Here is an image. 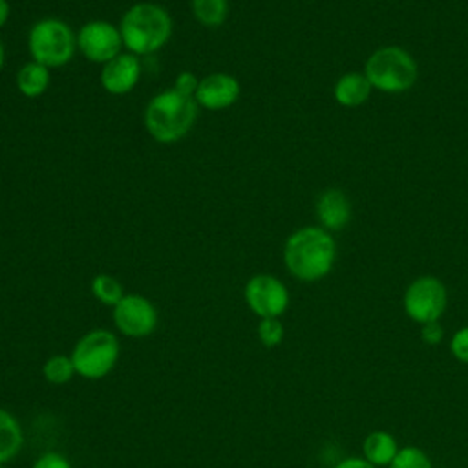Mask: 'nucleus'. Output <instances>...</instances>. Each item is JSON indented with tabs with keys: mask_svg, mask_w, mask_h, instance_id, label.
Returning a JSON list of instances; mask_svg holds the SVG:
<instances>
[{
	"mask_svg": "<svg viewBox=\"0 0 468 468\" xmlns=\"http://www.w3.org/2000/svg\"><path fill=\"white\" fill-rule=\"evenodd\" d=\"M442 336H444V329H442V325L439 322H428V324L420 325V338H422V342H426L430 346H435V344H439L442 340Z\"/></svg>",
	"mask_w": 468,
	"mask_h": 468,
	"instance_id": "nucleus-26",
	"label": "nucleus"
},
{
	"mask_svg": "<svg viewBox=\"0 0 468 468\" xmlns=\"http://www.w3.org/2000/svg\"><path fill=\"white\" fill-rule=\"evenodd\" d=\"M371 84L367 80V77L360 71H349V73H344L336 82H335V88H333V95H335V101L340 104V106H346V108H356L360 104H364L369 95H371Z\"/></svg>",
	"mask_w": 468,
	"mask_h": 468,
	"instance_id": "nucleus-14",
	"label": "nucleus"
},
{
	"mask_svg": "<svg viewBox=\"0 0 468 468\" xmlns=\"http://www.w3.org/2000/svg\"><path fill=\"white\" fill-rule=\"evenodd\" d=\"M197 102L174 88L155 93L144 108V128L148 135L163 144L181 141L197 119Z\"/></svg>",
	"mask_w": 468,
	"mask_h": 468,
	"instance_id": "nucleus-3",
	"label": "nucleus"
},
{
	"mask_svg": "<svg viewBox=\"0 0 468 468\" xmlns=\"http://www.w3.org/2000/svg\"><path fill=\"white\" fill-rule=\"evenodd\" d=\"M336 261V241L320 225L296 229L283 245V263L291 276L300 282L325 278Z\"/></svg>",
	"mask_w": 468,
	"mask_h": 468,
	"instance_id": "nucleus-1",
	"label": "nucleus"
},
{
	"mask_svg": "<svg viewBox=\"0 0 468 468\" xmlns=\"http://www.w3.org/2000/svg\"><path fill=\"white\" fill-rule=\"evenodd\" d=\"M364 75L373 90L402 93L417 82L419 66L408 49L400 46H382L367 57Z\"/></svg>",
	"mask_w": 468,
	"mask_h": 468,
	"instance_id": "nucleus-4",
	"label": "nucleus"
},
{
	"mask_svg": "<svg viewBox=\"0 0 468 468\" xmlns=\"http://www.w3.org/2000/svg\"><path fill=\"white\" fill-rule=\"evenodd\" d=\"M141 79V60L130 51L119 53L115 58L108 60L101 68V86L110 95L130 93Z\"/></svg>",
	"mask_w": 468,
	"mask_h": 468,
	"instance_id": "nucleus-12",
	"label": "nucleus"
},
{
	"mask_svg": "<svg viewBox=\"0 0 468 468\" xmlns=\"http://www.w3.org/2000/svg\"><path fill=\"white\" fill-rule=\"evenodd\" d=\"M15 84L24 97L38 99L48 91L51 84V69L35 60H29L16 71Z\"/></svg>",
	"mask_w": 468,
	"mask_h": 468,
	"instance_id": "nucleus-15",
	"label": "nucleus"
},
{
	"mask_svg": "<svg viewBox=\"0 0 468 468\" xmlns=\"http://www.w3.org/2000/svg\"><path fill=\"white\" fill-rule=\"evenodd\" d=\"M27 51L31 60L49 69L62 68L77 53V33L60 18H40L29 27Z\"/></svg>",
	"mask_w": 468,
	"mask_h": 468,
	"instance_id": "nucleus-5",
	"label": "nucleus"
},
{
	"mask_svg": "<svg viewBox=\"0 0 468 468\" xmlns=\"http://www.w3.org/2000/svg\"><path fill=\"white\" fill-rule=\"evenodd\" d=\"M399 452V444L395 435L384 430H375L366 435L362 442V457L373 466H389Z\"/></svg>",
	"mask_w": 468,
	"mask_h": 468,
	"instance_id": "nucleus-16",
	"label": "nucleus"
},
{
	"mask_svg": "<svg viewBox=\"0 0 468 468\" xmlns=\"http://www.w3.org/2000/svg\"><path fill=\"white\" fill-rule=\"evenodd\" d=\"M314 212L320 227L329 232L342 230L351 221V201L344 190L327 188L316 197Z\"/></svg>",
	"mask_w": 468,
	"mask_h": 468,
	"instance_id": "nucleus-13",
	"label": "nucleus"
},
{
	"mask_svg": "<svg viewBox=\"0 0 468 468\" xmlns=\"http://www.w3.org/2000/svg\"><path fill=\"white\" fill-rule=\"evenodd\" d=\"M71 362L79 377L86 380L104 378L113 371L121 356V344L110 329H91L84 333L73 346Z\"/></svg>",
	"mask_w": 468,
	"mask_h": 468,
	"instance_id": "nucleus-6",
	"label": "nucleus"
},
{
	"mask_svg": "<svg viewBox=\"0 0 468 468\" xmlns=\"http://www.w3.org/2000/svg\"><path fill=\"white\" fill-rule=\"evenodd\" d=\"M77 51H80L86 60L101 66L115 58L124 51L119 26L102 18L84 22L77 31Z\"/></svg>",
	"mask_w": 468,
	"mask_h": 468,
	"instance_id": "nucleus-9",
	"label": "nucleus"
},
{
	"mask_svg": "<svg viewBox=\"0 0 468 468\" xmlns=\"http://www.w3.org/2000/svg\"><path fill=\"white\" fill-rule=\"evenodd\" d=\"M112 318L117 331L128 338L150 336L159 322L155 305L137 292H126L122 300L112 307Z\"/></svg>",
	"mask_w": 468,
	"mask_h": 468,
	"instance_id": "nucleus-10",
	"label": "nucleus"
},
{
	"mask_svg": "<svg viewBox=\"0 0 468 468\" xmlns=\"http://www.w3.org/2000/svg\"><path fill=\"white\" fill-rule=\"evenodd\" d=\"M24 446V430L18 419L0 406V464L13 461Z\"/></svg>",
	"mask_w": 468,
	"mask_h": 468,
	"instance_id": "nucleus-17",
	"label": "nucleus"
},
{
	"mask_svg": "<svg viewBox=\"0 0 468 468\" xmlns=\"http://www.w3.org/2000/svg\"><path fill=\"white\" fill-rule=\"evenodd\" d=\"M194 18L205 27H219L229 16V0H190Z\"/></svg>",
	"mask_w": 468,
	"mask_h": 468,
	"instance_id": "nucleus-18",
	"label": "nucleus"
},
{
	"mask_svg": "<svg viewBox=\"0 0 468 468\" xmlns=\"http://www.w3.org/2000/svg\"><path fill=\"white\" fill-rule=\"evenodd\" d=\"M0 468H5V466H4V464H0Z\"/></svg>",
	"mask_w": 468,
	"mask_h": 468,
	"instance_id": "nucleus-30",
	"label": "nucleus"
},
{
	"mask_svg": "<svg viewBox=\"0 0 468 468\" xmlns=\"http://www.w3.org/2000/svg\"><path fill=\"white\" fill-rule=\"evenodd\" d=\"M256 335L265 347H276L285 336V327L280 318H260Z\"/></svg>",
	"mask_w": 468,
	"mask_h": 468,
	"instance_id": "nucleus-22",
	"label": "nucleus"
},
{
	"mask_svg": "<svg viewBox=\"0 0 468 468\" xmlns=\"http://www.w3.org/2000/svg\"><path fill=\"white\" fill-rule=\"evenodd\" d=\"M31 468H71V463L58 452H46L35 459Z\"/></svg>",
	"mask_w": 468,
	"mask_h": 468,
	"instance_id": "nucleus-25",
	"label": "nucleus"
},
{
	"mask_svg": "<svg viewBox=\"0 0 468 468\" xmlns=\"http://www.w3.org/2000/svg\"><path fill=\"white\" fill-rule=\"evenodd\" d=\"M388 468H433L428 453L419 446L399 448L395 459Z\"/></svg>",
	"mask_w": 468,
	"mask_h": 468,
	"instance_id": "nucleus-21",
	"label": "nucleus"
},
{
	"mask_svg": "<svg viewBox=\"0 0 468 468\" xmlns=\"http://www.w3.org/2000/svg\"><path fill=\"white\" fill-rule=\"evenodd\" d=\"M450 351L455 360L468 364V325L453 333L450 340Z\"/></svg>",
	"mask_w": 468,
	"mask_h": 468,
	"instance_id": "nucleus-23",
	"label": "nucleus"
},
{
	"mask_svg": "<svg viewBox=\"0 0 468 468\" xmlns=\"http://www.w3.org/2000/svg\"><path fill=\"white\" fill-rule=\"evenodd\" d=\"M119 31L124 49L137 57H144L159 51L170 40L174 22L163 5L137 2L122 13Z\"/></svg>",
	"mask_w": 468,
	"mask_h": 468,
	"instance_id": "nucleus-2",
	"label": "nucleus"
},
{
	"mask_svg": "<svg viewBox=\"0 0 468 468\" xmlns=\"http://www.w3.org/2000/svg\"><path fill=\"white\" fill-rule=\"evenodd\" d=\"M241 95L239 80L225 71L208 73L199 79L194 101L199 108L219 112L230 108Z\"/></svg>",
	"mask_w": 468,
	"mask_h": 468,
	"instance_id": "nucleus-11",
	"label": "nucleus"
},
{
	"mask_svg": "<svg viewBox=\"0 0 468 468\" xmlns=\"http://www.w3.org/2000/svg\"><path fill=\"white\" fill-rule=\"evenodd\" d=\"M243 300L258 318H280L291 302L287 285L274 274L260 272L247 280Z\"/></svg>",
	"mask_w": 468,
	"mask_h": 468,
	"instance_id": "nucleus-8",
	"label": "nucleus"
},
{
	"mask_svg": "<svg viewBox=\"0 0 468 468\" xmlns=\"http://www.w3.org/2000/svg\"><path fill=\"white\" fill-rule=\"evenodd\" d=\"M197 84H199V79L196 73L192 71H179L176 75V80H174V90L183 93V95H188V97H194L196 95V90H197Z\"/></svg>",
	"mask_w": 468,
	"mask_h": 468,
	"instance_id": "nucleus-24",
	"label": "nucleus"
},
{
	"mask_svg": "<svg viewBox=\"0 0 468 468\" xmlns=\"http://www.w3.org/2000/svg\"><path fill=\"white\" fill-rule=\"evenodd\" d=\"M90 289H91L93 298L106 307H115L126 294L122 283L115 276L106 274V272L95 274L90 283Z\"/></svg>",
	"mask_w": 468,
	"mask_h": 468,
	"instance_id": "nucleus-19",
	"label": "nucleus"
},
{
	"mask_svg": "<svg viewBox=\"0 0 468 468\" xmlns=\"http://www.w3.org/2000/svg\"><path fill=\"white\" fill-rule=\"evenodd\" d=\"M402 307L404 313L419 325L439 322L448 307L446 285L437 276H419L406 287Z\"/></svg>",
	"mask_w": 468,
	"mask_h": 468,
	"instance_id": "nucleus-7",
	"label": "nucleus"
},
{
	"mask_svg": "<svg viewBox=\"0 0 468 468\" xmlns=\"http://www.w3.org/2000/svg\"><path fill=\"white\" fill-rule=\"evenodd\" d=\"M4 64H5V48H4V42L0 40V71H2Z\"/></svg>",
	"mask_w": 468,
	"mask_h": 468,
	"instance_id": "nucleus-29",
	"label": "nucleus"
},
{
	"mask_svg": "<svg viewBox=\"0 0 468 468\" xmlns=\"http://www.w3.org/2000/svg\"><path fill=\"white\" fill-rule=\"evenodd\" d=\"M9 16H11V5H9V2H7V0H0V29L7 24Z\"/></svg>",
	"mask_w": 468,
	"mask_h": 468,
	"instance_id": "nucleus-28",
	"label": "nucleus"
},
{
	"mask_svg": "<svg viewBox=\"0 0 468 468\" xmlns=\"http://www.w3.org/2000/svg\"><path fill=\"white\" fill-rule=\"evenodd\" d=\"M75 375H77V371H75V366H73L69 355L57 353V355H51L49 358H46V362L42 364V377L51 386H64Z\"/></svg>",
	"mask_w": 468,
	"mask_h": 468,
	"instance_id": "nucleus-20",
	"label": "nucleus"
},
{
	"mask_svg": "<svg viewBox=\"0 0 468 468\" xmlns=\"http://www.w3.org/2000/svg\"><path fill=\"white\" fill-rule=\"evenodd\" d=\"M333 468H377V466L367 463L364 457H347V459L336 463Z\"/></svg>",
	"mask_w": 468,
	"mask_h": 468,
	"instance_id": "nucleus-27",
	"label": "nucleus"
}]
</instances>
